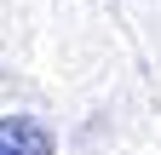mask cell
<instances>
[{
	"instance_id": "1",
	"label": "cell",
	"mask_w": 161,
	"mask_h": 155,
	"mask_svg": "<svg viewBox=\"0 0 161 155\" xmlns=\"http://www.w3.org/2000/svg\"><path fill=\"white\" fill-rule=\"evenodd\" d=\"M0 155H58V138L35 115H0Z\"/></svg>"
}]
</instances>
